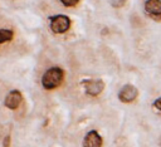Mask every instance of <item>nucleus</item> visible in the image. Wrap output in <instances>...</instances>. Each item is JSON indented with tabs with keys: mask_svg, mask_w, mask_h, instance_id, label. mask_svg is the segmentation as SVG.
<instances>
[{
	"mask_svg": "<svg viewBox=\"0 0 161 147\" xmlns=\"http://www.w3.org/2000/svg\"><path fill=\"white\" fill-rule=\"evenodd\" d=\"M64 72L59 67L49 68L42 77V85L44 89H54L63 82Z\"/></svg>",
	"mask_w": 161,
	"mask_h": 147,
	"instance_id": "nucleus-1",
	"label": "nucleus"
},
{
	"mask_svg": "<svg viewBox=\"0 0 161 147\" xmlns=\"http://www.w3.org/2000/svg\"><path fill=\"white\" fill-rule=\"evenodd\" d=\"M49 21H50V29L55 34H63L70 28V19L63 14L50 16Z\"/></svg>",
	"mask_w": 161,
	"mask_h": 147,
	"instance_id": "nucleus-2",
	"label": "nucleus"
},
{
	"mask_svg": "<svg viewBox=\"0 0 161 147\" xmlns=\"http://www.w3.org/2000/svg\"><path fill=\"white\" fill-rule=\"evenodd\" d=\"M82 84L84 87L86 94L93 95V97L101 94L104 89V83L101 79H84L82 80Z\"/></svg>",
	"mask_w": 161,
	"mask_h": 147,
	"instance_id": "nucleus-3",
	"label": "nucleus"
},
{
	"mask_svg": "<svg viewBox=\"0 0 161 147\" xmlns=\"http://www.w3.org/2000/svg\"><path fill=\"white\" fill-rule=\"evenodd\" d=\"M138 95V90L133 84H125L118 92V99L123 103H130L136 99Z\"/></svg>",
	"mask_w": 161,
	"mask_h": 147,
	"instance_id": "nucleus-4",
	"label": "nucleus"
},
{
	"mask_svg": "<svg viewBox=\"0 0 161 147\" xmlns=\"http://www.w3.org/2000/svg\"><path fill=\"white\" fill-rule=\"evenodd\" d=\"M21 101H23V94L20 93V90L13 89V90H10V92L6 94L5 101H4V104H5V107L9 108V109H16V108L20 106Z\"/></svg>",
	"mask_w": 161,
	"mask_h": 147,
	"instance_id": "nucleus-5",
	"label": "nucleus"
},
{
	"mask_svg": "<svg viewBox=\"0 0 161 147\" xmlns=\"http://www.w3.org/2000/svg\"><path fill=\"white\" fill-rule=\"evenodd\" d=\"M103 141H102V137L99 136V133L97 131H89L84 139H83V146H93V147H97V146H102Z\"/></svg>",
	"mask_w": 161,
	"mask_h": 147,
	"instance_id": "nucleus-6",
	"label": "nucleus"
},
{
	"mask_svg": "<svg viewBox=\"0 0 161 147\" xmlns=\"http://www.w3.org/2000/svg\"><path fill=\"white\" fill-rule=\"evenodd\" d=\"M145 10L151 15H161V0H146Z\"/></svg>",
	"mask_w": 161,
	"mask_h": 147,
	"instance_id": "nucleus-7",
	"label": "nucleus"
},
{
	"mask_svg": "<svg viewBox=\"0 0 161 147\" xmlns=\"http://www.w3.org/2000/svg\"><path fill=\"white\" fill-rule=\"evenodd\" d=\"M14 31L11 29H0V44L13 40Z\"/></svg>",
	"mask_w": 161,
	"mask_h": 147,
	"instance_id": "nucleus-8",
	"label": "nucleus"
},
{
	"mask_svg": "<svg viewBox=\"0 0 161 147\" xmlns=\"http://www.w3.org/2000/svg\"><path fill=\"white\" fill-rule=\"evenodd\" d=\"M126 1L127 0H111V5L113 8H122L126 5Z\"/></svg>",
	"mask_w": 161,
	"mask_h": 147,
	"instance_id": "nucleus-9",
	"label": "nucleus"
},
{
	"mask_svg": "<svg viewBox=\"0 0 161 147\" xmlns=\"http://www.w3.org/2000/svg\"><path fill=\"white\" fill-rule=\"evenodd\" d=\"M60 3L64 6H75L79 3V0H60Z\"/></svg>",
	"mask_w": 161,
	"mask_h": 147,
	"instance_id": "nucleus-10",
	"label": "nucleus"
},
{
	"mask_svg": "<svg viewBox=\"0 0 161 147\" xmlns=\"http://www.w3.org/2000/svg\"><path fill=\"white\" fill-rule=\"evenodd\" d=\"M153 106H155V108H156V109L161 111V97H160V98H157V99L153 102Z\"/></svg>",
	"mask_w": 161,
	"mask_h": 147,
	"instance_id": "nucleus-11",
	"label": "nucleus"
},
{
	"mask_svg": "<svg viewBox=\"0 0 161 147\" xmlns=\"http://www.w3.org/2000/svg\"><path fill=\"white\" fill-rule=\"evenodd\" d=\"M3 144H4V146H9V144H10V136H6V138H4Z\"/></svg>",
	"mask_w": 161,
	"mask_h": 147,
	"instance_id": "nucleus-12",
	"label": "nucleus"
}]
</instances>
